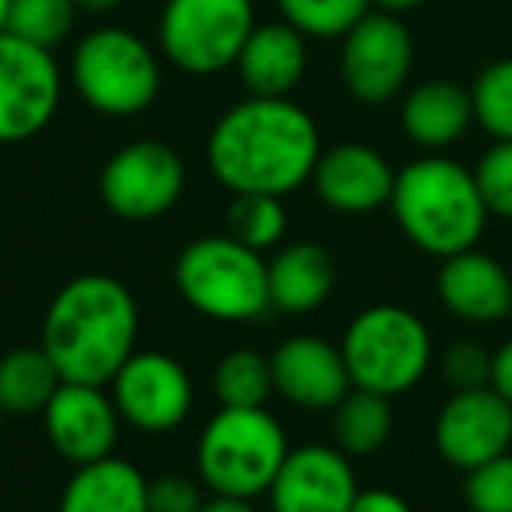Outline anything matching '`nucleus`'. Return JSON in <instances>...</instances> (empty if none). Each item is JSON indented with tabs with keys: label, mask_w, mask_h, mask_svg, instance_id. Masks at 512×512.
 <instances>
[{
	"label": "nucleus",
	"mask_w": 512,
	"mask_h": 512,
	"mask_svg": "<svg viewBox=\"0 0 512 512\" xmlns=\"http://www.w3.org/2000/svg\"><path fill=\"white\" fill-rule=\"evenodd\" d=\"M320 127L288 95L249 99L228 106L207 134V169L228 193L288 197L313 179L320 162Z\"/></svg>",
	"instance_id": "1"
},
{
	"label": "nucleus",
	"mask_w": 512,
	"mask_h": 512,
	"mask_svg": "<svg viewBox=\"0 0 512 512\" xmlns=\"http://www.w3.org/2000/svg\"><path fill=\"white\" fill-rule=\"evenodd\" d=\"M141 309L113 274H78L50 299L39 344L64 383L109 386L137 351Z\"/></svg>",
	"instance_id": "2"
},
{
	"label": "nucleus",
	"mask_w": 512,
	"mask_h": 512,
	"mask_svg": "<svg viewBox=\"0 0 512 512\" xmlns=\"http://www.w3.org/2000/svg\"><path fill=\"white\" fill-rule=\"evenodd\" d=\"M390 211L404 239L439 260L474 249L491 218L474 169L439 151L397 169Z\"/></svg>",
	"instance_id": "3"
},
{
	"label": "nucleus",
	"mask_w": 512,
	"mask_h": 512,
	"mask_svg": "<svg viewBox=\"0 0 512 512\" xmlns=\"http://www.w3.org/2000/svg\"><path fill=\"white\" fill-rule=\"evenodd\" d=\"M288 453L285 425L267 407H218L197 435V477L211 495L260 498Z\"/></svg>",
	"instance_id": "4"
},
{
	"label": "nucleus",
	"mask_w": 512,
	"mask_h": 512,
	"mask_svg": "<svg viewBox=\"0 0 512 512\" xmlns=\"http://www.w3.org/2000/svg\"><path fill=\"white\" fill-rule=\"evenodd\" d=\"M172 281L179 299L207 320L249 323L271 309L267 256L228 232L186 242L172 267Z\"/></svg>",
	"instance_id": "5"
},
{
	"label": "nucleus",
	"mask_w": 512,
	"mask_h": 512,
	"mask_svg": "<svg viewBox=\"0 0 512 512\" xmlns=\"http://www.w3.org/2000/svg\"><path fill=\"white\" fill-rule=\"evenodd\" d=\"M341 355L351 386L393 400L428 376L435 344L432 330L418 313L393 302H379L348 323L341 337Z\"/></svg>",
	"instance_id": "6"
},
{
	"label": "nucleus",
	"mask_w": 512,
	"mask_h": 512,
	"mask_svg": "<svg viewBox=\"0 0 512 512\" xmlns=\"http://www.w3.org/2000/svg\"><path fill=\"white\" fill-rule=\"evenodd\" d=\"M71 85L99 116L127 120L155 106L162 92V60L130 29L106 25L74 46Z\"/></svg>",
	"instance_id": "7"
},
{
	"label": "nucleus",
	"mask_w": 512,
	"mask_h": 512,
	"mask_svg": "<svg viewBox=\"0 0 512 512\" xmlns=\"http://www.w3.org/2000/svg\"><path fill=\"white\" fill-rule=\"evenodd\" d=\"M253 29V0H165L158 50L176 71L211 78L235 67Z\"/></svg>",
	"instance_id": "8"
},
{
	"label": "nucleus",
	"mask_w": 512,
	"mask_h": 512,
	"mask_svg": "<svg viewBox=\"0 0 512 512\" xmlns=\"http://www.w3.org/2000/svg\"><path fill=\"white\" fill-rule=\"evenodd\" d=\"M186 190V162L172 144L141 137L106 158L99 172V197L123 221L165 218Z\"/></svg>",
	"instance_id": "9"
},
{
	"label": "nucleus",
	"mask_w": 512,
	"mask_h": 512,
	"mask_svg": "<svg viewBox=\"0 0 512 512\" xmlns=\"http://www.w3.org/2000/svg\"><path fill=\"white\" fill-rule=\"evenodd\" d=\"M64 71L53 50L0 32V144L39 137L60 113Z\"/></svg>",
	"instance_id": "10"
},
{
	"label": "nucleus",
	"mask_w": 512,
	"mask_h": 512,
	"mask_svg": "<svg viewBox=\"0 0 512 512\" xmlns=\"http://www.w3.org/2000/svg\"><path fill=\"white\" fill-rule=\"evenodd\" d=\"M414 67V36L400 15L369 11L341 43V81L362 106H386L404 92Z\"/></svg>",
	"instance_id": "11"
},
{
	"label": "nucleus",
	"mask_w": 512,
	"mask_h": 512,
	"mask_svg": "<svg viewBox=\"0 0 512 512\" xmlns=\"http://www.w3.org/2000/svg\"><path fill=\"white\" fill-rule=\"evenodd\" d=\"M109 393L123 425L144 435H169L193 411V379L179 358L165 351H134L113 376Z\"/></svg>",
	"instance_id": "12"
},
{
	"label": "nucleus",
	"mask_w": 512,
	"mask_h": 512,
	"mask_svg": "<svg viewBox=\"0 0 512 512\" xmlns=\"http://www.w3.org/2000/svg\"><path fill=\"white\" fill-rule=\"evenodd\" d=\"M432 439L442 460L467 474L495 456L512 453V404L491 386L453 390L435 414Z\"/></svg>",
	"instance_id": "13"
},
{
	"label": "nucleus",
	"mask_w": 512,
	"mask_h": 512,
	"mask_svg": "<svg viewBox=\"0 0 512 512\" xmlns=\"http://www.w3.org/2000/svg\"><path fill=\"white\" fill-rule=\"evenodd\" d=\"M39 418H43V432L50 446L71 467L106 460L120 446L123 418L116 411L113 393H106V386L60 383Z\"/></svg>",
	"instance_id": "14"
},
{
	"label": "nucleus",
	"mask_w": 512,
	"mask_h": 512,
	"mask_svg": "<svg viewBox=\"0 0 512 512\" xmlns=\"http://www.w3.org/2000/svg\"><path fill=\"white\" fill-rule=\"evenodd\" d=\"M358 495L355 463L334 442H306L285 456L267 502L271 512H348Z\"/></svg>",
	"instance_id": "15"
},
{
	"label": "nucleus",
	"mask_w": 512,
	"mask_h": 512,
	"mask_svg": "<svg viewBox=\"0 0 512 512\" xmlns=\"http://www.w3.org/2000/svg\"><path fill=\"white\" fill-rule=\"evenodd\" d=\"M309 183L323 207H330L334 214H348V218H362V214L390 207L397 169L372 144L341 141L320 151Z\"/></svg>",
	"instance_id": "16"
},
{
	"label": "nucleus",
	"mask_w": 512,
	"mask_h": 512,
	"mask_svg": "<svg viewBox=\"0 0 512 512\" xmlns=\"http://www.w3.org/2000/svg\"><path fill=\"white\" fill-rule=\"evenodd\" d=\"M274 393L299 411H334L351 393L341 344L320 334H292L271 355Z\"/></svg>",
	"instance_id": "17"
},
{
	"label": "nucleus",
	"mask_w": 512,
	"mask_h": 512,
	"mask_svg": "<svg viewBox=\"0 0 512 512\" xmlns=\"http://www.w3.org/2000/svg\"><path fill=\"white\" fill-rule=\"evenodd\" d=\"M435 292L449 316L474 327H491L512 316V274L498 256L477 246L442 260Z\"/></svg>",
	"instance_id": "18"
},
{
	"label": "nucleus",
	"mask_w": 512,
	"mask_h": 512,
	"mask_svg": "<svg viewBox=\"0 0 512 512\" xmlns=\"http://www.w3.org/2000/svg\"><path fill=\"white\" fill-rule=\"evenodd\" d=\"M235 71L249 95H267V99L292 95L309 71L306 36L288 22L256 25L235 60Z\"/></svg>",
	"instance_id": "19"
},
{
	"label": "nucleus",
	"mask_w": 512,
	"mask_h": 512,
	"mask_svg": "<svg viewBox=\"0 0 512 512\" xmlns=\"http://www.w3.org/2000/svg\"><path fill=\"white\" fill-rule=\"evenodd\" d=\"M337 288V260L313 239L278 246L267 260V292L271 309L288 316L316 313Z\"/></svg>",
	"instance_id": "20"
},
{
	"label": "nucleus",
	"mask_w": 512,
	"mask_h": 512,
	"mask_svg": "<svg viewBox=\"0 0 512 512\" xmlns=\"http://www.w3.org/2000/svg\"><path fill=\"white\" fill-rule=\"evenodd\" d=\"M400 127L407 141L425 151H446L467 137L474 127V102L470 88L449 78H432L414 85L400 106Z\"/></svg>",
	"instance_id": "21"
},
{
	"label": "nucleus",
	"mask_w": 512,
	"mask_h": 512,
	"mask_svg": "<svg viewBox=\"0 0 512 512\" xmlns=\"http://www.w3.org/2000/svg\"><path fill=\"white\" fill-rule=\"evenodd\" d=\"M57 512H151L148 477L116 453L74 467L60 491Z\"/></svg>",
	"instance_id": "22"
},
{
	"label": "nucleus",
	"mask_w": 512,
	"mask_h": 512,
	"mask_svg": "<svg viewBox=\"0 0 512 512\" xmlns=\"http://www.w3.org/2000/svg\"><path fill=\"white\" fill-rule=\"evenodd\" d=\"M64 383L53 358L36 348H15L0 358V407L11 418H32L43 414L57 386Z\"/></svg>",
	"instance_id": "23"
},
{
	"label": "nucleus",
	"mask_w": 512,
	"mask_h": 512,
	"mask_svg": "<svg viewBox=\"0 0 512 512\" xmlns=\"http://www.w3.org/2000/svg\"><path fill=\"white\" fill-rule=\"evenodd\" d=\"M330 414H334V446L344 449L351 460L379 453L397 425L393 400L383 393L358 390V386H351V393Z\"/></svg>",
	"instance_id": "24"
},
{
	"label": "nucleus",
	"mask_w": 512,
	"mask_h": 512,
	"mask_svg": "<svg viewBox=\"0 0 512 512\" xmlns=\"http://www.w3.org/2000/svg\"><path fill=\"white\" fill-rule=\"evenodd\" d=\"M211 390L218 407H267L274 397L271 358L249 348L228 351L214 362Z\"/></svg>",
	"instance_id": "25"
},
{
	"label": "nucleus",
	"mask_w": 512,
	"mask_h": 512,
	"mask_svg": "<svg viewBox=\"0 0 512 512\" xmlns=\"http://www.w3.org/2000/svg\"><path fill=\"white\" fill-rule=\"evenodd\" d=\"M225 232L246 242L256 253L278 249L288 235V211L285 197H271V193H232V204L225 214Z\"/></svg>",
	"instance_id": "26"
},
{
	"label": "nucleus",
	"mask_w": 512,
	"mask_h": 512,
	"mask_svg": "<svg viewBox=\"0 0 512 512\" xmlns=\"http://www.w3.org/2000/svg\"><path fill=\"white\" fill-rule=\"evenodd\" d=\"M281 22L299 29L306 39H344L365 15L369 0H274Z\"/></svg>",
	"instance_id": "27"
},
{
	"label": "nucleus",
	"mask_w": 512,
	"mask_h": 512,
	"mask_svg": "<svg viewBox=\"0 0 512 512\" xmlns=\"http://www.w3.org/2000/svg\"><path fill=\"white\" fill-rule=\"evenodd\" d=\"M474 123L495 141H512V57L491 60L470 85Z\"/></svg>",
	"instance_id": "28"
},
{
	"label": "nucleus",
	"mask_w": 512,
	"mask_h": 512,
	"mask_svg": "<svg viewBox=\"0 0 512 512\" xmlns=\"http://www.w3.org/2000/svg\"><path fill=\"white\" fill-rule=\"evenodd\" d=\"M74 18H78V0H11L8 32L43 50H57L71 36Z\"/></svg>",
	"instance_id": "29"
},
{
	"label": "nucleus",
	"mask_w": 512,
	"mask_h": 512,
	"mask_svg": "<svg viewBox=\"0 0 512 512\" xmlns=\"http://www.w3.org/2000/svg\"><path fill=\"white\" fill-rule=\"evenodd\" d=\"M463 502L470 512H512V453L467 470Z\"/></svg>",
	"instance_id": "30"
},
{
	"label": "nucleus",
	"mask_w": 512,
	"mask_h": 512,
	"mask_svg": "<svg viewBox=\"0 0 512 512\" xmlns=\"http://www.w3.org/2000/svg\"><path fill=\"white\" fill-rule=\"evenodd\" d=\"M491 218L512 221V141H495L474 169Z\"/></svg>",
	"instance_id": "31"
},
{
	"label": "nucleus",
	"mask_w": 512,
	"mask_h": 512,
	"mask_svg": "<svg viewBox=\"0 0 512 512\" xmlns=\"http://www.w3.org/2000/svg\"><path fill=\"white\" fill-rule=\"evenodd\" d=\"M439 369L453 390H477L491 383V351L474 337H460L442 351Z\"/></svg>",
	"instance_id": "32"
},
{
	"label": "nucleus",
	"mask_w": 512,
	"mask_h": 512,
	"mask_svg": "<svg viewBox=\"0 0 512 512\" xmlns=\"http://www.w3.org/2000/svg\"><path fill=\"white\" fill-rule=\"evenodd\" d=\"M204 484L200 477L186 474H158L148 477V509L151 512H200L204 505Z\"/></svg>",
	"instance_id": "33"
},
{
	"label": "nucleus",
	"mask_w": 512,
	"mask_h": 512,
	"mask_svg": "<svg viewBox=\"0 0 512 512\" xmlns=\"http://www.w3.org/2000/svg\"><path fill=\"white\" fill-rule=\"evenodd\" d=\"M348 512H414L400 491L393 488H358Z\"/></svg>",
	"instance_id": "34"
},
{
	"label": "nucleus",
	"mask_w": 512,
	"mask_h": 512,
	"mask_svg": "<svg viewBox=\"0 0 512 512\" xmlns=\"http://www.w3.org/2000/svg\"><path fill=\"white\" fill-rule=\"evenodd\" d=\"M488 386L495 393H502V397L512 404V337L491 351V383Z\"/></svg>",
	"instance_id": "35"
},
{
	"label": "nucleus",
	"mask_w": 512,
	"mask_h": 512,
	"mask_svg": "<svg viewBox=\"0 0 512 512\" xmlns=\"http://www.w3.org/2000/svg\"><path fill=\"white\" fill-rule=\"evenodd\" d=\"M200 512H260L256 509V498H232V495H211Z\"/></svg>",
	"instance_id": "36"
},
{
	"label": "nucleus",
	"mask_w": 512,
	"mask_h": 512,
	"mask_svg": "<svg viewBox=\"0 0 512 512\" xmlns=\"http://www.w3.org/2000/svg\"><path fill=\"white\" fill-rule=\"evenodd\" d=\"M376 11H386V15H407V11L421 8L425 0H369Z\"/></svg>",
	"instance_id": "37"
},
{
	"label": "nucleus",
	"mask_w": 512,
	"mask_h": 512,
	"mask_svg": "<svg viewBox=\"0 0 512 512\" xmlns=\"http://www.w3.org/2000/svg\"><path fill=\"white\" fill-rule=\"evenodd\" d=\"M123 0H78V8H85V11H92V15H102V11H113V8H120Z\"/></svg>",
	"instance_id": "38"
},
{
	"label": "nucleus",
	"mask_w": 512,
	"mask_h": 512,
	"mask_svg": "<svg viewBox=\"0 0 512 512\" xmlns=\"http://www.w3.org/2000/svg\"><path fill=\"white\" fill-rule=\"evenodd\" d=\"M8 15H11V0H0V32H8Z\"/></svg>",
	"instance_id": "39"
},
{
	"label": "nucleus",
	"mask_w": 512,
	"mask_h": 512,
	"mask_svg": "<svg viewBox=\"0 0 512 512\" xmlns=\"http://www.w3.org/2000/svg\"><path fill=\"white\" fill-rule=\"evenodd\" d=\"M4 418H8V414H4V407H0V439H4Z\"/></svg>",
	"instance_id": "40"
}]
</instances>
